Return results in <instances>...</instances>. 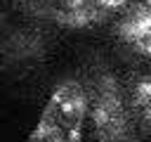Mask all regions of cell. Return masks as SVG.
<instances>
[{
	"label": "cell",
	"mask_w": 151,
	"mask_h": 142,
	"mask_svg": "<svg viewBox=\"0 0 151 142\" xmlns=\"http://www.w3.org/2000/svg\"><path fill=\"white\" fill-rule=\"evenodd\" d=\"M146 5H149V7H151V0H146Z\"/></svg>",
	"instance_id": "obj_7"
},
{
	"label": "cell",
	"mask_w": 151,
	"mask_h": 142,
	"mask_svg": "<svg viewBox=\"0 0 151 142\" xmlns=\"http://www.w3.org/2000/svg\"><path fill=\"white\" fill-rule=\"evenodd\" d=\"M104 7L97 0H61V7L57 12V19L66 26L83 28L104 17Z\"/></svg>",
	"instance_id": "obj_4"
},
{
	"label": "cell",
	"mask_w": 151,
	"mask_h": 142,
	"mask_svg": "<svg viewBox=\"0 0 151 142\" xmlns=\"http://www.w3.org/2000/svg\"><path fill=\"white\" fill-rule=\"evenodd\" d=\"M87 114L99 142L130 140V114L113 76L104 73L94 80L92 95H87Z\"/></svg>",
	"instance_id": "obj_2"
},
{
	"label": "cell",
	"mask_w": 151,
	"mask_h": 142,
	"mask_svg": "<svg viewBox=\"0 0 151 142\" xmlns=\"http://www.w3.org/2000/svg\"><path fill=\"white\" fill-rule=\"evenodd\" d=\"M130 106L137 121L151 133V73H142L130 83Z\"/></svg>",
	"instance_id": "obj_5"
},
{
	"label": "cell",
	"mask_w": 151,
	"mask_h": 142,
	"mask_svg": "<svg viewBox=\"0 0 151 142\" xmlns=\"http://www.w3.org/2000/svg\"><path fill=\"white\" fill-rule=\"evenodd\" d=\"M104 9H118V7H123L127 0H97Z\"/></svg>",
	"instance_id": "obj_6"
},
{
	"label": "cell",
	"mask_w": 151,
	"mask_h": 142,
	"mask_svg": "<svg viewBox=\"0 0 151 142\" xmlns=\"http://www.w3.org/2000/svg\"><path fill=\"white\" fill-rule=\"evenodd\" d=\"M87 116V92L78 80H64L50 95L28 142H80Z\"/></svg>",
	"instance_id": "obj_1"
},
{
	"label": "cell",
	"mask_w": 151,
	"mask_h": 142,
	"mask_svg": "<svg viewBox=\"0 0 151 142\" xmlns=\"http://www.w3.org/2000/svg\"><path fill=\"white\" fill-rule=\"evenodd\" d=\"M0 26H2V17H0Z\"/></svg>",
	"instance_id": "obj_8"
},
{
	"label": "cell",
	"mask_w": 151,
	"mask_h": 142,
	"mask_svg": "<svg viewBox=\"0 0 151 142\" xmlns=\"http://www.w3.org/2000/svg\"><path fill=\"white\" fill-rule=\"evenodd\" d=\"M118 36L134 52L151 59V7L134 5L118 24Z\"/></svg>",
	"instance_id": "obj_3"
}]
</instances>
